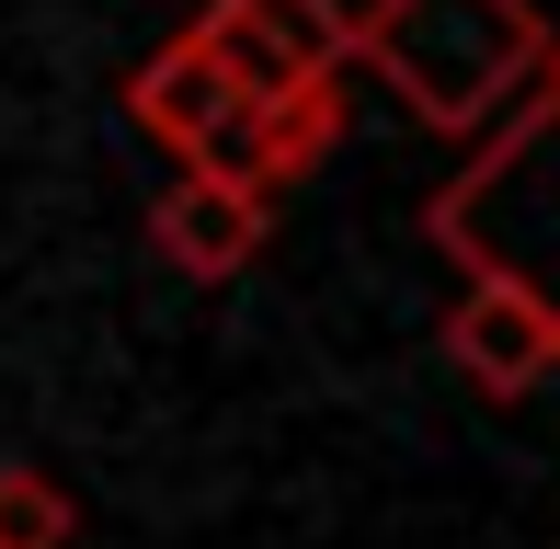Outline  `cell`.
I'll return each mask as SVG.
<instances>
[{"label":"cell","mask_w":560,"mask_h":549,"mask_svg":"<svg viewBox=\"0 0 560 549\" xmlns=\"http://www.w3.org/2000/svg\"><path fill=\"white\" fill-rule=\"evenodd\" d=\"M480 161L435 184L423 207V241L457 264V274H515L560 309V104L526 92L492 138H469Z\"/></svg>","instance_id":"2"},{"label":"cell","mask_w":560,"mask_h":549,"mask_svg":"<svg viewBox=\"0 0 560 549\" xmlns=\"http://www.w3.org/2000/svg\"><path fill=\"white\" fill-rule=\"evenodd\" d=\"M435 355L492 412H515V401H538V389L560 378V309L538 287H515V274H457V297L435 320Z\"/></svg>","instance_id":"3"},{"label":"cell","mask_w":560,"mask_h":549,"mask_svg":"<svg viewBox=\"0 0 560 549\" xmlns=\"http://www.w3.org/2000/svg\"><path fill=\"white\" fill-rule=\"evenodd\" d=\"M343 23H354L343 0H207L184 35L229 69V92H241V104H264V92L332 81V69H343Z\"/></svg>","instance_id":"4"},{"label":"cell","mask_w":560,"mask_h":549,"mask_svg":"<svg viewBox=\"0 0 560 549\" xmlns=\"http://www.w3.org/2000/svg\"><path fill=\"white\" fill-rule=\"evenodd\" d=\"M115 104H126V127H138L149 149H172V172L229 161V149H241V115H252L241 92H229V69H218L195 35H161L138 69H126Z\"/></svg>","instance_id":"6"},{"label":"cell","mask_w":560,"mask_h":549,"mask_svg":"<svg viewBox=\"0 0 560 549\" xmlns=\"http://www.w3.org/2000/svg\"><path fill=\"white\" fill-rule=\"evenodd\" d=\"M81 538V492L35 458H0V549H69Z\"/></svg>","instance_id":"8"},{"label":"cell","mask_w":560,"mask_h":549,"mask_svg":"<svg viewBox=\"0 0 560 549\" xmlns=\"http://www.w3.org/2000/svg\"><path fill=\"white\" fill-rule=\"evenodd\" d=\"M538 0H366L343 23V69H377L400 115L435 138H492L503 115L538 92Z\"/></svg>","instance_id":"1"},{"label":"cell","mask_w":560,"mask_h":549,"mask_svg":"<svg viewBox=\"0 0 560 549\" xmlns=\"http://www.w3.org/2000/svg\"><path fill=\"white\" fill-rule=\"evenodd\" d=\"M538 104H560V23H549V46H538Z\"/></svg>","instance_id":"9"},{"label":"cell","mask_w":560,"mask_h":549,"mask_svg":"<svg viewBox=\"0 0 560 549\" xmlns=\"http://www.w3.org/2000/svg\"><path fill=\"white\" fill-rule=\"evenodd\" d=\"M343 115H354V92H343V69L332 81H298V92H264V104L241 115V149H229V172H252V184H310L320 161L343 149Z\"/></svg>","instance_id":"7"},{"label":"cell","mask_w":560,"mask_h":549,"mask_svg":"<svg viewBox=\"0 0 560 549\" xmlns=\"http://www.w3.org/2000/svg\"><path fill=\"white\" fill-rule=\"evenodd\" d=\"M264 241H275V195L252 184V172H229V161H195V172H172V184L149 195V253L184 274V287L252 274Z\"/></svg>","instance_id":"5"}]
</instances>
